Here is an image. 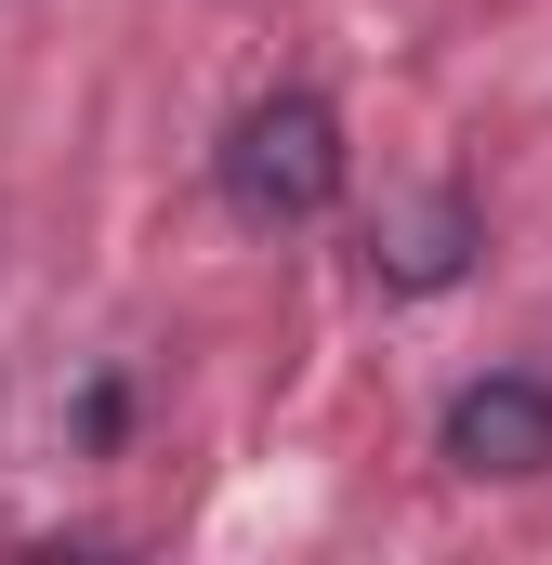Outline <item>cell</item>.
I'll return each instance as SVG.
<instances>
[{
    "label": "cell",
    "mask_w": 552,
    "mask_h": 565,
    "mask_svg": "<svg viewBox=\"0 0 552 565\" xmlns=\"http://www.w3.org/2000/svg\"><path fill=\"white\" fill-rule=\"evenodd\" d=\"M342 198V119L316 93H264L224 132V211L237 224H316Z\"/></svg>",
    "instance_id": "6da1fadb"
},
{
    "label": "cell",
    "mask_w": 552,
    "mask_h": 565,
    "mask_svg": "<svg viewBox=\"0 0 552 565\" xmlns=\"http://www.w3.org/2000/svg\"><path fill=\"white\" fill-rule=\"evenodd\" d=\"M447 460L460 473H552V382L527 369H487L447 395Z\"/></svg>",
    "instance_id": "7a4b0ae2"
},
{
    "label": "cell",
    "mask_w": 552,
    "mask_h": 565,
    "mask_svg": "<svg viewBox=\"0 0 552 565\" xmlns=\"http://www.w3.org/2000/svg\"><path fill=\"white\" fill-rule=\"evenodd\" d=\"M460 237H474V211H460V198H434L408 237L382 250V277H395V289H447V277H460Z\"/></svg>",
    "instance_id": "3957f363"
}]
</instances>
